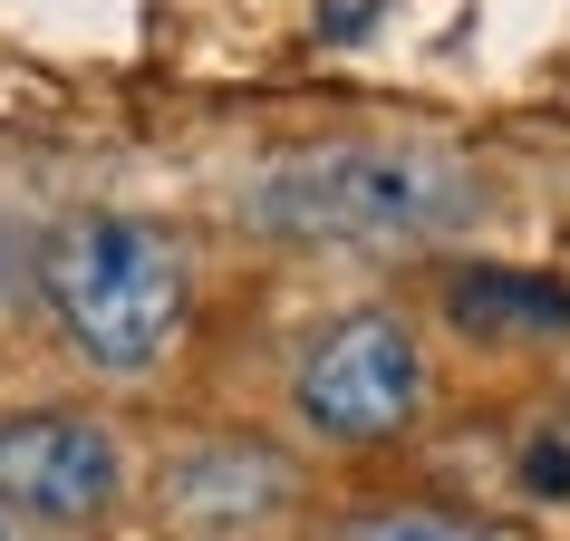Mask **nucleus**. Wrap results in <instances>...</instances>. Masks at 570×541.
I'll use <instances>...</instances> for the list:
<instances>
[{
  "instance_id": "nucleus-1",
  "label": "nucleus",
  "mask_w": 570,
  "mask_h": 541,
  "mask_svg": "<svg viewBox=\"0 0 570 541\" xmlns=\"http://www.w3.org/2000/svg\"><path fill=\"white\" fill-rule=\"evenodd\" d=\"M242 223L301 252H416L483 223V175L445 146H301L242 184Z\"/></svg>"
},
{
  "instance_id": "nucleus-2",
  "label": "nucleus",
  "mask_w": 570,
  "mask_h": 541,
  "mask_svg": "<svg viewBox=\"0 0 570 541\" xmlns=\"http://www.w3.org/2000/svg\"><path fill=\"white\" fill-rule=\"evenodd\" d=\"M39 301L59 309L68 348L97 377L136 387V377H155L175 358L184 309H194V262H184V242L165 223L88 204L39 233Z\"/></svg>"
},
{
  "instance_id": "nucleus-3",
  "label": "nucleus",
  "mask_w": 570,
  "mask_h": 541,
  "mask_svg": "<svg viewBox=\"0 0 570 541\" xmlns=\"http://www.w3.org/2000/svg\"><path fill=\"white\" fill-rule=\"evenodd\" d=\"M291 406L320 445H387L396 425L425 406V348L396 309H348L301 348Z\"/></svg>"
},
{
  "instance_id": "nucleus-4",
  "label": "nucleus",
  "mask_w": 570,
  "mask_h": 541,
  "mask_svg": "<svg viewBox=\"0 0 570 541\" xmlns=\"http://www.w3.org/2000/svg\"><path fill=\"white\" fill-rule=\"evenodd\" d=\"M0 503L30 522H97L126 503V445L68 406L0 416Z\"/></svg>"
},
{
  "instance_id": "nucleus-5",
  "label": "nucleus",
  "mask_w": 570,
  "mask_h": 541,
  "mask_svg": "<svg viewBox=\"0 0 570 541\" xmlns=\"http://www.w3.org/2000/svg\"><path fill=\"white\" fill-rule=\"evenodd\" d=\"M291 503H301V474L271 445H194L165 464V522L175 532H262Z\"/></svg>"
},
{
  "instance_id": "nucleus-6",
  "label": "nucleus",
  "mask_w": 570,
  "mask_h": 541,
  "mask_svg": "<svg viewBox=\"0 0 570 541\" xmlns=\"http://www.w3.org/2000/svg\"><path fill=\"white\" fill-rule=\"evenodd\" d=\"M445 319L464 338H561L570 329V291L551 270H503V262H474L445 281Z\"/></svg>"
},
{
  "instance_id": "nucleus-7",
  "label": "nucleus",
  "mask_w": 570,
  "mask_h": 541,
  "mask_svg": "<svg viewBox=\"0 0 570 541\" xmlns=\"http://www.w3.org/2000/svg\"><path fill=\"white\" fill-rule=\"evenodd\" d=\"M338 541H503V532H483V522H464V512H416V503H396V512H358Z\"/></svg>"
},
{
  "instance_id": "nucleus-8",
  "label": "nucleus",
  "mask_w": 570,
  "mask_h": 541,
  "mask_svg": "<svg viewBox=\"0 0 570 541\" xmlns=\"http://www.w3.org/2000/svg\"><path fill=\"white\" fill-rule=\"evenodd\" d=\"M30 281H39V233L20 223V213H0V309L20 301Z\"/></svg>"
},
{
  "instance_id": "nucleus-9",
  "label": "nucleus",
  "mask_w": 570,
  "mask_h": 541,
  "mask_svg": "<svg viewBox=\"0 0 570 541\" xmlns=\"http://www.w3.org/2000/svg\"><path fill=\"white\" fill-rule=\"evenodd\" d=\"M522 483H532L541 503H570V435H541V445H522Z\"/></svg>"
},
{
  "instance_id": "nucleus-10",
  "label": "nucleus",
  "mask_w": 570,
  "mask_h": 541,
  "mask_svg": "<svg viewBox=\"0 0 570 541\" xmlns=\"http://www.w3.org/2000/svg\"><path fill=\"white\" fill-rule=\"evenodd\" d=\"M377 10H387V0H320V30H330V39H358V30H377Z\"/></svg>"
},
{
  "instance_id": "nucleus-11",
  "label": "nucleus",
  "mask_w": 570,
  "mask_h": 541,
  "mask_svg": "<svg viewBox=\"0 0 570 541\" xmlns=\"http://www.w3.org/2000/svg\"><path fill=\"white\" fill-rule=\"evenodd\" d=\"M0 541H20V522H10V503H0Z\"/></svg>"
}]
</instances>
